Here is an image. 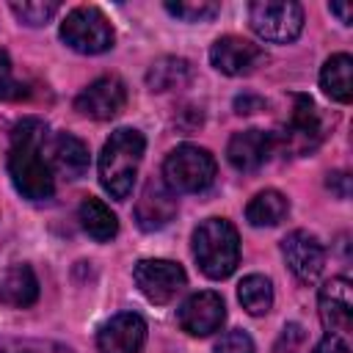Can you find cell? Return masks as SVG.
I'll return each mask as SVG.
<instances>
[{"instance_id":"6da1fadb","label":"cell","mask_w":353,"mask_h":353,"mask_svg":"<svg viewBox=\"0 0 353 353\" xmlns=\"http://www.w3.org/2000/svg\"><path fill=\"white\" fill-rule=\"evenodd\" d=\"M44 143H47V124L41 119L28 116L11 130L8 174L14 188L28 201H47L55 190L52 168L44 157Z\"/></svg>"},{"instance_id":"7a4b0ae2","label":"cell","mask_w":353,"mask_h":353,"mask_svg":"<svg viewBox=\"0 0 353 353\" xmlns=\"http://www.w3.org/2000/svg\"><path fill=\"white\" fill-rule=\"evenodd\" d=\"M143 149H146V138L132 127H119L105 141L99 152V182L113 199L130 196Z\"/></svg>"},{"instance_id":"3957f363","label":"cell","mask_w":353,"mask_h":353,"mask_svg":"<svg viewBox=\"0 0 353 353\" xmlns=\"http://www.w3.org/2000/svg\"><path fill=\"white\" fill-rule=\"evenodd\" d=\"M193 256L204 276L226 279L240 262V237L226 218H207L193 232Z\"/></svg>"},{"instance_id":"277c9868","label":"cell","mask_w":353,"mask_h":353,"mask_svg":"<svg viewBox=\"0 0 353 353\" xmlns=\"http://www.w3.org/2000/svg\"><path fill=\"white\" fill-rule=\"evenodd\" d=\"M215 157L193 143H182L163 160V182L174 193H201L215 182Z\"/></svg>"},{"instance_id":"5b68a950","label":"cell","mask_w":353,"mask_h":353,"mask_svg":"<svg viewBox=\"0 0 353 353\" xmlns=\"http://www.w3.org/2000/svg\"><path fill=\"white\" fill-rule=\"evenodd\" d=\"M251 30L273 44H287L303 30V8L292 0H256L248 6Z\"/></svg>"},{"instance_id":"8992f818","label":"cell","mask_w":353,"mask_h":353,"mask_svg":"<svg viewBox=\"0 0 353 353\" xmlns=\"http://www.w3.org/2000/svg\"><path fill=\"white\" fill-rule=\"evenodd\" d=\"M61 39L83 55H99L113 47V28L108 17L94 6H80L61 22Z\"/></svg>"},{"instance_id":"52a82bcc","label":"cell","mask_w":353,"mask_h":353,"mask_svg":"<svg viewBox=\"0 0 353 353\" xmlns=\"http://www.w3.org/2000/svg\"><path fill=\"white\" fill-rule=\"evenodd\" d=\"M132 279L152 303L174 301L185 290V281H188L182 265L171 259H141L132 270Z\"/></svg>"},{"instance_id":"ba28073f","label":"cell","mask_w":353,"mask_h":353,"mask_svg":"<svg viewBox=\"0 0 353 353\" xmlns=\"http://www.w3.org/2000/svg\"><path fill=\"white\" fill-rule=\"evenodd\" d=\"M127 105V88L119 77L113 74H105V77H97L94 83H88L77 99H74V108L88 116V119H97V121H108L113 116H119Z\"/></svg>"},{"instance_id":"9c48e42d","label":"cell","mask_w":353,"mask_h":353,"mask_svg":"<svg viewBox=\"0 0 353 353\" xmlns=\"http://www.w3.org/2000/svg\"><path fill=\"white\" fill-rule=\"evenodd\" d=\"M281 254H284V262L287 268L292 270V276L303 284H312L320 273H323V265H325V248L323 243L309 234L306 229H295L290 232L284 240H281Z\"/></svg>"},{"instance_id":"30bf717a","label":"cell","mask_w":353,"mask_h":353,"mask_svg":"<svg viewBox=\"0 0 353 353\" xmlns=\"http://www.w3.org/2000/svg\"><path fill=\"white\" fill-rule=\"evenodd\" d=\"M176 317H179L182 331H188L190 336H210V334L221 331V325L226 320V306L218 292L201 290V292H193L190 298H185Z\"/></svg>"},{"instance_id":"8fae6325","label":"cell","mask_w":353,"mask_h":353,"mask_svg":"<svg viewBox=\"0 0 353 353\" xmlns=\"http://www.w3.org/2000/svg\"><path fill=\"white\" fill-rule=\"evenodd\" d=\"M210 61L218 72L229 77H243V74L256 72L265 63V50L240 36H221L210 47Z\"/></svg>"},{"instance_id":"7c38bea8","label":"cell","mask_w":353,"mask_h":353,"mask_svg":"<svg viewBox=\"0 0 353 353\" xmlns=\"http://www.w3.org/2000/svg\"><path fill=\"white\" fill-rule=\"evenodd\" d=\"M292 113H290V121L281 132V143L287 152L292 154H306V152H314V146L320 143L323 138V124H320V116H317V108L309 97L303 94H295L292 97Z\"/></svg>"},{"instance_id":"4fadbf2b","label":"cell","mask_w":353,"mask_h":353,"mask_svg":"<svg viewBox=\"0 0 353 353\" xmlns=\"http://www.w3.org/2000/svg\"><path fill=\"white\" fill-rule=\"evenodd\" d=\"M317 306H320V320H323L325 331L347 339V334L353 328V287H350V281L345 276L325 281L320 290Z\"/></svg>"},{"instance_id":"5bb4252c","label":"cell","mask_w":353,"mask_h":353,"mask_svg":"<svg viewBox=\"0 0 353 353\" xmlns=\"http://www.w3.org/2000/svg\"><path fill=\"white\" fill-rule=\"evenodd\" d=\"M146 342V323L135 312L113 314L97 334L99 353H141Z\"/></svg>"},{"instance_id":"9a60e30c","label":"cell","mask_w":353,"mask_h":353,"mask_svg":"<svg viewBox=\"0 0 353 353\" xmlns=\"http://www.w3.org/2000/svg\"><path fill=\"white\" fill-rule=\"evenodd\" d=\"M276 149V135L265 130H240L229 138L226 157L237 171H256L262 168Z\"/></svg>"},{"instance_id":"2e32d148","label":"cell","mask_w":353,"mask_h":353,"mask_svg":"<svg viewBox=\"0 0 353 353\" xmlns=\"http://www.w3.org/2000/svg\"><path fill=\"white\" fill-rule=\"evenodd\" d=\"M176 215V193L163 179H149L138 204H135V221L143 232L163 229Z\"/></svg>"},{"instance_id":"e0dca14e","label":"cell","mask_w":353,"mask_h":353,"mask_svg":"<svg viewBox=\"0 0 353 353\" xmlns=\"http://www.w3.org/2000/svg\"><path fill=\"white\" fill-rule=\"evenodd\" d=\"M39 301V279L30 265H11L0 273V303L11 309H28Z\"/></svg>"},{"instance_id":"ac0fdd59","label":"cell","mask_w":353,"mask_h":353,"mask_svg":"<svg viewBox=\"0 0 353 353\" xmlns=\"http://www.w3.org/2000/svg\"><path fill=\"white\" fill-rule=\"evenodd\" d=\"M50 168L58 171L66 179H77L88 171V146L72 135V132H61L52 138L50 143Z\"/></svg>"},{"instance_id":"d6986e66","label":"cell","mask_w":353,"mask_h":353,"mask_svg":"<svg viewBox=\"0 0 353 353\" xmlns=\"http://www.w3.org/2000/svg\"><path fill=\"white\" fill-rule=\"evenodd\" d=\"M320 85L331 99H336L342 105L350 102V97H353V61H350V55H345V52L331 55L323 63Z\"/></svg>"},{"instance_id":"ffe728a7","label":"cell","mask_w":353,"mask_h":353,"mask_svg":"<svg viewBox=\"0 0 353 353\" xmlns=\"http://www.w3.org/2000/svg\"><path fill=\"white\" fill-rule=\"evenodd\" d=\"M77 215H80V226L85 229V234L94 237L97 243H108L119 232V221H116L113 210L105 201H99V199H91V196L83 199Z\"/></svg>"},{"instance_id":"44dd1931","label":"cell","mask_w":353,"mask_h":353,"mask_svg":"<svg viewBox=\"0 0 353 353\" xmlns=\"http://www.w3.org/2000/svg\"><path fill=\"white\" fill-rule=\"evenodd\" d=\"M287 212L290 201L279 190H259L245 207V218L251 226H276L287 218Z\"/></svg>"},{"instance_id":"7402d4cb","label":"cell","mask_w":353,"mask_h":353,"mask_svg":"<svg viewBox=\"0 0 353 353\" xmlns=\"http://www.w3.org/2000/svg\"><path fill=\"white\" fill-rule=\"evenodd\" d=\"M190 63L185 58H160L157 63H152V69L146 72V83L152 91H171V88H182L190 83Z\"/></svg>"},{"instance_id":"603a6c76","label":"cell","mask_w":353,"mask_h":353,"mask_svg":"<svg viewBox=\"0 0 353 353\" xmlns=\"http://www.w3.org/2000/svg\"><path fill=\"white\" fill-rule=\"evenodd\" d=\"M237 298H240V303L248 314H254V317L268 314L270 306H273V284H270V279H265L259 273L245 276L237 284Z\"/></svg>"},{"instance_id":"cb8c5ba5","label":"cell","mask_w":353,"mask_h":353,"mask_svg":"<svg viewBox=\"0 0 353 353\" xmlns=\"http://www.w3.org/2000/svg\"><path fill=\"white\" fill-rule=\"evenodd\" d=\"M11 11L17 14L19 22H25L30 28H39V25H47L58 14V3L55 0H22V3L14 0Z\"/></svg>"},{"instance_id":"d4e9b609","label":"cell","mask_w":353,"mask_h":353,"mask_svg":"<svg viewBox=\"0 0 353 353\" xmlns=\"http://www.w3.org/2000/svg\"><path fill=\"white\" fill-rule=\"evenodd\" d=\"M165 11L185 22H204L212 19L221 11V6L212 0H179V3H165Z\"/></svg>"},{"instance_id":"484cf974","label":"cell","mask_w":353,"mask_h":353,"mask_svg":"<svg viewBox=\"0 0 353 353\" xmlns=\"http://www.w3.org/2000/svg\"><path fill=\"white\" fill-rule=\"evenodd\" d=\"M25 94H28L25 85L11 77V61H8L6 50H0V99L11 102V99H22Z\"/></svg>"},{"instance_id":"4316f807","label":"cell","mask_w":353,"mask_h":353,"mask_svg":"<svg viewBox=\"0 0 353 353\" xmlns=\"http://www.w3.org/2000/svg\"><path fill=\"white\" fill-rule=\"evenodd\" d=\"M215 353H254V342L245 331L234 328V331H226L215 342Z\"/></svg>"},{"instance_id":"83f0119b","label":"cell","mask_w":353,"mask_h":353,"mask_svg":"<svg viewBox=\"0 0 353 353\" xmlns=\"http://www.w3.org/2000/svg\"><path fill=\"white\" fill-rule=\"evenodd\" d=\"M314 353H350V345H347V339H345V336L325 334V336L317 342Z\"/></svg>"},{"instance_id":"f1b7e54d","label":"cell","mask_w":353,"mask_h":353,"mask_svg":"<svg viewBox=\"0 0 353 353\" xmlns=\"http://www.w3.org/2000/svg\"><path fill=\"white\" fill-rule=\"evenodd\" d=\"M328 176H331V179H328V188H334V190H336V193L345 199V196L350 193V176H347V174H342V171L328 174Z\"/></svg>"},{"instance_id":"f546056e","label":"cell","mask_w":353,"mask_h":353,"mask_svg":"<svg viewBox=\"0 0 353 353\" xmlns=\"http://www.w3.org/2000/svg\"><path fill=\"white\" fill-rule=\"evenodd\" d=\"M265 102L259 99V97H237L234 99V108H237V113H254V110H259Z\"/></svg>"},{"instance_id":"4dcf8cb0","label":"cell","mask_w":353,"mask_h":353,"mask_svg":"<svg viewBox=\"0 0 353 353\" xmlns=\"http://www.w3.org/2000/svg\"><path fill=\"white\" fill-rule=\"evenodd\" d=\"M328 8H331V14H336V17H339L345 25H350V19H353V11H350V6H347V3H331Z\"/></svg>"},{"instance_id":"1f68e13d","label":"cell","mask_w":353,"mask_h":353,"mask_svg":"<svg viewBox=\"0 0 353 353\" xmlns=\"http://www.w3.org/2000/svg\"><path fill=\"white\" fill-rule=\"evenodd\" d=\"M0 353H22V350H17V347H3Z\"/></svg>"}]
</instances>
